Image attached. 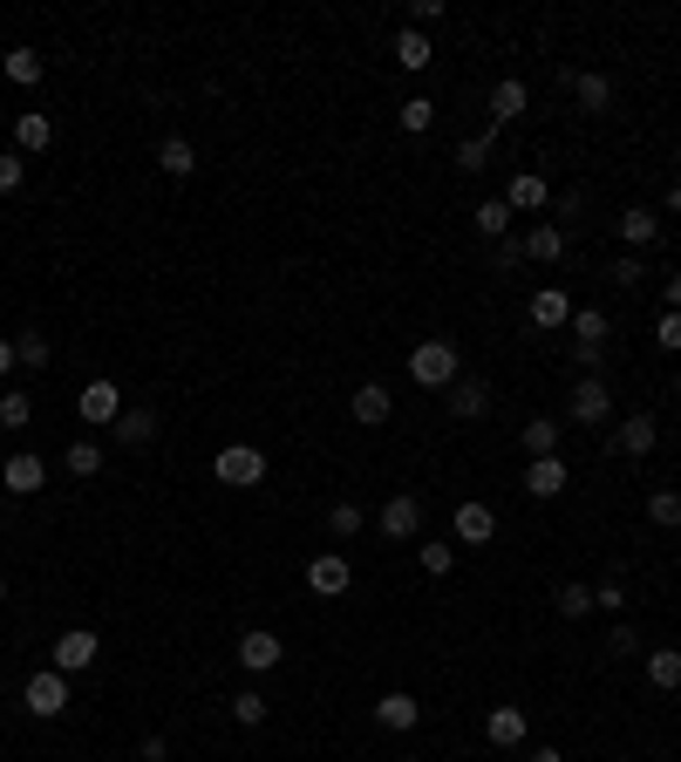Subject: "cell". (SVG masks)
Listing matches in <instances>:
<instances>
[{"mask_svg":"<svg viewBox=\"0 0 681 762\" xmlns=\"http://www.w3.org/2000/svg\"><path fill=\"white\" fill-rule=\"evenodd\" d=\"M525 491H532V497H559V491H566V456H532Z\"/></svg>","mask_w":681,"mask_h":762,"instance_id":"ac0fdd59","label":"cell"},{"mask_svg":"<svg viewBox=\"0 0 681 762\" xmlns=\"http://www.w3.org/2000/svg\"><path fill=\"white\" fill-rule=\"evenodd\" d=\"M607 416H614V389H607V381H600V374H587V381H579V389H572V422L600 429Z\"/></svg>","mask_w":681,"mask_h":762,"instance_id":"9c48e42d","label":"cell"},{"mask_svg":"<svg viewBox=\"0 0 681 762\" xmlns=\"http://www.w3.org/2000/svg\"><path fill=\"white\" fill-rule=\"evenodd\" d=\"M525 103H532V89L518 82V75H504V82L491 89V116L497 123H512V116H525Z\"/></svg>","mask_w":681,"mask_h":762,"instance_id":"cb8c5ba5","label":"cell"},{"mask_svg":"<svg viewBox=\"0 0 681 762\" xmlns=\"http://www.w3.org/2000/svg\"><path fill=\"white\" fill-rule=\"evenodd\" d=\"M512 218H518V212L504 205V198H484V205H477V239H491V245L512 239Z\"/></svg>","mask_w":681,"mask_h":762,"instance_id":"603a6c76","label":"cell"},{"mask_svg":"<svg viewBox=\"0 0 681 762\" xmlns=\"http://www.w3.org/2000/svg\"><path fill=\"white\" fill-rule=\"evenodd\" d=\"M668 212H674V218H681V185H668Z\"/></svg>","mask_w":681,"mask_h":762,"instance_id":"db71d44e","label":"cell"},{"mask_svg":"<svg viewBox=\"0 0 681 762\" xmlns=\"http://www.w3.org/2000/svg\"><path fill=\"white\" fill-rule=\"evenodd\" d=\"M416 558H423V572H430V579H450V566H457V545L443 538V545H423Z\"/></svg>","mask_w":681,"mask_h":762,"instance_id":"60d3db41","label":"cell"},{"mask_svg":"<svg viewBox=\"0 0 681 762\" xmlns=\"http://www.w3.org/2000/svg\"><path fill=\"white\" fill-rule=\"evenodd\" d=\"M409 762H416V755H409Z\"/></svg>","mask_w":681,"mask_h":762,"instance_id":"6f0895ef","label":"cell"},{"mask_svg":"<svg viewBox=\"0 0 681 762\" xmlns=\"http://www.w3.org/2000/svg\"><path fill=\"white\" fill-rule=\"evenodd\" d=\"M484 735H491L497 749H518L525 735H532V722H525V708H491V715H484Z\"/></svg>","mask_w":681,"mask_h":762,"instance_id":"e0dca14e","label":"cell"},{"mask_svg":"<svg viewBox=\"0 0 681 762\" xmlns=\"http://www.w3.org/2000/svg\"><path fill=\"white\" fill-rule=\"evenodd\" d=\"M157 170H164V177H191V170H198V150H191L185 137H164V143H157Z\"/></svg>","mask_w":681,"mask_h":762,"instance_id":"83f0119b","label":"cell"},{"mask_svg":"<svg viewBox=\"0 0 681 762\" xmlns=\"http://www.w3.org/2000/svg\"><path fill=\"white\" fill-rule=\"evenodd\" d=\"M518 259H525V239H497L491 245V272H512Z\"/></svg>","mask_w":681,"mask_h":762,"instance_id":"ee69618b","label":"cell"},{"mask_svg":"<svg viewBox=\"0 0 681 762\" xmlns=\"http://www.w3.org/2000/svg\"><path fill=\"white\" fill-rule=\"evenodd\" d=\"M395 123H402L409 137H423V130L437 123V103H430V96H409V103H395Z\"/></svg>","mask_w":681,"mask_h":762,"instance_id":"4dcf8cb0","label":"cell"},{"mask_svg":"<svg viewBox=\"0 0 681 762\" xmlns=\"http://www.w3.org/2000/svg\"><path fill=\"white\" fill-rule=\"evenodd\" d=\"M614 443H620V456H647L654 443H661V429H654V416H627L614 429Z\"/></svg>","mask_w":681,"mask_h":762,"instance_id":"ffe728a7","label":"cell"},{"mask_svg":"<svg viewBox=\"0 0 681 762\" xmlns=\"http://www.w3.org/2000/svg\"><path fill=\"white\" fill-rule=\"evenodd\" d=\"M307 586H314L320 599H341L348 586H355V566H348V558H341V551H320V558H314V566H307Z\"/></svg>","mask_w":681,"mask_h":762,"instance_id":"30bf717a","label":"cell"},{"mask_svg":"<svg viewBox=\"0 0 681 762\" xmlns=\"http://www.w3.org/2000/svg\"><path fill=\"white\" fill-rule=\"evenodd\" d=\"M552 606H559V620H587V613H593V586H579V579H566V586H559V599H552Z\"/></svg>","mask_w":681,"mask_h":762,"instance_id":"e575fe53","label":"cell"},{"mask_svg":"<svg viewBox=\"0 0 681 762\" xmlns=\"http://www.w3.org/2000/svg\"><path fill=\"white\" fill-rule=\"evenodd\" d=\"M362 524H368V511H362V504H348V497L335 504V511H327V531H335V538H355Z\"/></svg>","mask_w":681,"mask_h":762,"instance_id":"f35d334b","label":"cell"},{"mask_svg":"<svg viewBox=\"0 0 681 762\" xmlns=\"http://www.w3.org/2000/svg\"><path fill=\"white\" fill-rule=\"evenodd\" d=\"M525 449H532V456H559V422L532 416V422H525Z\"/></svg>","mask_w":681,"mask_h":762,"instance_id":"836d02e7","label":"cell"},{"mask_svg":"<svg viewBox=\"0 0 681 762\" xmlns=\"http://www.w3.org/2000/svg\"><path fill=\"white\" fill-rule=\"evenodd\" d=\"M654 341H661L668 354H681V307H661V320H654Z\"/></svg>","mask_w":681,"mask_h":762,"instance_id":"7bdbcfd3","label":"cell"},{"mask_svg":"<svg viewBox=\"0 0 681 762\" xmlns=\"http://www.w3.org/2000/svg\"><path fill=\"white\" fill-rule=\"evenodd\" d=\"M504 205H512V212H545L552 205V185H545L539 170H518L512 185H504Z\"/></svg>","mask_w":681,"mask_h":762,"instance_id":"5bb4252c","label":"cell"},{"mask_svg":"<svg viewBox=\"0 0 681 762\" xmlns=\"http://www.w3.org/2000/svg\"><path fill=\"white\" fill-rule=\"evenodd\" d=\"M0 606H8V579H0Z\"/></svg>","mask_w":681,"mask_h":762,"instance_id":"11a10c76","label":"cell"},{"mask_svg":"<svg viewBox=\"0 0 681 762\" xmlns=\"http://www.w3.org/2000/svg\"><path fill=\"white\" fill-rule=\"evenodd\" d=\"M674 395H681V374H674Z\"/></svg>","mask_w":681,"mask_h":762,"instance_id":"9f6ffc18","label":"cell"},{"mask_svg":"<svg viewBox=\"0 0 681 762\" xmlns=\"http://www.w3.org/2000/svg\"><path fill=\"white\" fill-rule=\"evenodd\" d=\"M0 484H8L14 497H35L48 484V463H41L35 449H14V456H0Z\"/></svg>","mask_w":681,"mask_h":762,"instance_id":"8992f818","label":"cell"},{"mask_svg":"<svg viewBox=\"0 0 681 762\" xmlns=\"http://www.w3.org/2000/svg\"><path fill=\"white\" fill-rule=\"evenodd\" d=\"M232 722H239V728H260V722H266V695H260V688H239V695H232Z\"/></svg>","mask_w":681,"mask_h":762,"instance_id":"74e56055","label":"cell"},{"mask_svg":"<svg viewBox=\"0 0 681 762\" xmlns=\"http://www.w3.org/2000/svg\"><path fill=\"white\" fill-rule=\"evenodd\" d=\"M96 470H103V443L75 436V443H68V477H96Z\"/></svg>","mask_w":681,"mask_h":762,"instance_id":"d590c367","label":"cell"},{"mask_svg":"<svg viewBox=\"0 0 681 762\" xmlns=\"http://www.w3.org/2000/svg\"><path fill=\"white\" fill-rule=\"evenodd\" d=\"M572 96H579V110H587V116H600V110H607L614 103V82H607V75H572Z\"/></svg>","mask_w":681,"mask_h":762,"instance_id":"4316f807","label":"cell"},{"mask_svg":"<svg viewBox=\"0 0 681 762\" xmlns=\"http://www.w3.org/2000/svg\"><path fill=\"white\" fill-rule=\"evenodd\" d=\"M614 279H620V287H641V279H647V266L634 259V252H627V259H614Z\"/></svg>","mask_w":681,"mask_h":762,"instance_id":"7dc6e473","label":"cell"},{"mask_svg":"<svg viewBox=\"0 0 681 762\" xmlns=\"http://www.w3.org/2000/svg\"><path fill=\"white\" fill-rule=\"evenodd\" d=\"M21 177H28V164H21L14 150H0V198H8V191H21Z\"/></svg>","mask_w":681,"mask_h":762,"instance_id":"f6af8a7d","label":"cell"},{"mask_svg":"<svg viewBox=\"0 0 681 762\" xmlns=\"http://www.w3.org/2000/svg\"><path fill=\"white\" fill-rule=\"evenodd\" d=\"M21 708H28L35 722H55V715H68V674H55V668L28 674V688H21Z\"/></svg>","mask_w":681,"mask_h":762,"instance_id":"7a4b0ae2","label":"cell"},{"mask_svg":"<svg viewBox=\"0 0 681 762\" xmlns=\"http://www.w3.org/2000/svg\"><path fill=\"white\" fill-rule=\"evenodd\" d=\"M525 259H566V225H532V232H525Z\"/></svg>","mask_w":681,"mask_h":762,"instance_id":"7402d4cb","label":"cell"},{"mask_svg":"<svg viewBox=\"0 0 681 762\" xmlns=\"http://www.w3.org/2000/svg\"><path fill=\"white\" fill-rule=\"evenodd\" d=\"M647 681H654L661 695H674V688H681V653H674V647H654V653H647Z\"/></svg>","mask_w":681,"mask_h":762,"instance_id":"f1b7e54d","label":"cell"},{"mask_svg":"<svg viewBox=\"0 0 681 762\" xmlns=\"http://www.w3.org/2000/svg\"><path fill=\"white\" fill-rule=\"evenodd\" d=\"M593 606H600V613H620V606H627V593H620V579H607V586H593Z\"/></svg>","mask_w":681,"mask_h":762,"instance_id":"bcb514c9","label":"cell"},{"mask_svg":"<svg viewBox=\"0 0 681 762\" xmlns=\"http://www.w3.org/2000/svg\"><path fill=\"white\" fill-rule=\"evenodd\" d=\"M647 518L674 531V524H681V491H647Z\"/></svg>","mask_w":681,"mask_h":762,"instance_id":"ab89813d","label":"cell"},{"mask_svg":"<svg viewBox=\"0 0 681 762\" xmlns=\"http://www.w3.org/2000/svg\"><path fill=\"white\" fill-rule=\"evenodd\" d=\"M525 762H566L559 749H532V755H525Z\"/></svg>","mask_w":681,"mask_h":762,"instance_id":"816d5d0a","label":"cell"},{"mask_svg":"<svg viewBox=\"0 0 681 762\" xmlns=\"http://www.w3.org/2000/svg\"><path fill=\"white\" fill-rule=\"evenodd\" d=\"M14 374V341H0V381Z\"/></svg>","mask_w":681,"mask_h":762,"instance_id":"f907efd6","label":"cell"},{"mask_svg":"<svg viewBox=\"0 0 681 762\" xmlns=\"http://www.w3.org/2000/svg\"><path fill=\"white\" fill-rule=\"evenodd\" d=\"M14 361L21 368H48V334H41V327H21V334H14Z\"/></svg>","mask_w":681,"mask_h":762,"instance_id":"d6a6232c","label":"cell"},{"mask_svg":"<svg viewBox=\"0 0 681 762\" xmlns=\"http://www.w3.org/2000/svg\"><path fill=\"white\" fill-rule=\"evenodd\" d=\"M607 334L614 327H607L600 307H572V347H607Z\"/></svg>","mask_w":681,"mask_h":762,"instance_id":"484cf974","label":"cell"},{"mask_svg":"<svg viewBox=\"0 0 681 762\" xmlns=\"http://www.w3.org/2000/svg\"><path fill=\"white\" fill-rule=\"evenodd\" d=\"M654 232H661V225H654V212H641V205L620 212V239H627V245H654Z\"/></svg>","mask_w":681,"mask_h":762,"instance_id":"8d00e7d4","label":"cell"},{"mask_svg":"<svg viewBox=\"0 0 681 762\" xmlns=\"http://www.w3.org/2000/svg\"><path fill=\"white\" fill-rule=\"evenodd\" d=\"M375 722H382L389 735H409V728L423 722V701H416V695H402V688H395V695H382V701H375Z\"/></svg>","mask_w":681,"mask_h":762,"instance_id":"4fadbf2b","label":"cell"},{"mask_svg":"<svg viewBox=\"0 0 681 762\" xmlns=\"http://www.w3.org/2000/svg\"><path fill=\"white\" fill-rule=\"evenodd\" d=\"M484 409H491V381H477V374L450 381V416H457V422H477Z\"/></svg>","mask_w":681,"mask_h":762,"instance_id":"8fae6325","label":"cell"},{"mask_svg":"<svg viewBox=\"0 0 681 762\" xmlns=\"http://www.w3.org/2000/svg\"><path fill=\"white\" fill-rule=\"evenodd\" d=\"M28 422H35L28 389H0V429H28Z\"/></svg>","mask_w":681,"mask_h":762,"instance_id":"f546056e","label":"cell"},{"mask_svg":"<svg viewBox=\"0 0 681 762\" xmlns=\"http://www.w3.org/2000/svg\"><path fill=\"white\" fill-rule=\"evenodd\" d=\"M48 143H55V123H48L41 110H21L14 116V150H21V157H35V150H48Z\"/></svg>","mask_w":681,"mask_h":762,"instance_id":"2e32d148","label":"cell"},{"mask_svg":"<svg viewBox=\"0 0 681 762\" xmlns=\"http://www.w3.org/2000/svg\"><path fill=\"white\" fill-rule=\"evenodd\" d=\"M212 477H218V484H232V491H245V484H260V477H266V456L252 443H225L212 456Z\"/></svg>","mask_w":681,"mask_h":762,"instance_id":"3957f363","label":"cell"},{"mask_svg":"<svg viewBox=\"0 0 681 762\" xmlns=\"http://www.w3.org/2000/svg\"><path fill=\"white\" fill-rule=\"evenodd\" d=\"M110 429H116V436L130 443V449H150V443H157V409H123Z\"/></svg>","mask_w":681,"mask_h":762,"instance_id":"d6986e66","label":"cell"},{"mask_svg":"<svg viewBox=\"0 0 681 762\" xmlns=\"http://www.w3.org/2000/svg\"><path fill=\"white\" fill-rule=\"evenodd\" d=\"M532 327H572V300L559 287H539L532 293Z\"/></svg>","mask_w":681,"mask_h":762,"instance_id":"44dd1931","label":"cell"},{"mask_svg":"<svg viewBox=\"0 0 681 762\" xmlns=\"http://www.w3.org/2000/svg\"><path fill=\"white\" fill-rule=\"evenodd\" d=\"M96 653H103V647H96V633H89V626H68L48 660H55V674H89V668H96Z\"/></svg>","mask_w":681,"mask_h":762,"instance_id":"5b68a950","label":"cell"},{"mask_svg":"<svg viewBox=\"0 0 681 762\" xmlns=\"http://www.w3.org/2000/svg\"><path fill=\"white\" fill-rule=\"evenodd\" d=\"M614 653H641V633L634 626H614Z\"/></svg>","mask_w":681,"mask_h":762,"instance_id":"681fc988","label":"cell"},{"mask_svg":"<svg viewBox=\"0 0 681 762\" xmlns=\"http://www.w3.org/2000/svg\"><path fill=\"white\" fill-rule=\"evenodd\" d=\"M668 307H681V272H674V279H668Z\"/></svg>","mask_w":681,"mask_h":762,"instance_id":"f5cc1de1","label":"cell"},{"mask_svg":"<svg viewBox=\"0 0 681 762\" xmlns=\"http://www.w3.org/2000/svg\"><path fill=\"white\" fill-rule=\"evenodd\" d=\"M572 361L587 368V374H600V361H607V347H572Z\"/></svg>","mask_w":681,"mask_h":762,"instance_id":"c3c4849f","label":"cell"},{"mask_svg":"<svg viewBox=\"0 0 681 762\" xmlns=\"http://www.w3.org/2000/svg\"><path fill=\"white\" fill-rule=\"evenodd\" d=\"M484 164H491V130H484V137H464V143H457V170H484Z\"/></svg>","mask_w":681,"mask_h":762,"instance_id":"b9f144b4","label":"cell"},{"mask_svg":"<svg viewBox=\"0 0 681 762\" xmlns=\"http://www.w3.org/2000/svg\"><path fill=\"white\" fill-rule=\"evenodd\" d=\"M450 531H457V545H491L497 518H491V504H457V518H450Z\"/></svg>","mask_w":681,"mask_h":762,"instance_id":"9a60e30c","label":"cell"},{"mask_svg":"<svg viewBox=\"0 0 681 762\" xmlns=\"http://www.w3.org/2000/svg\"><path fill=\"white\" fill-rule=\"evenodd\" d=\"M409 381L416 389H450L457 381V341H423L409 354Z\"/></svg>","mask_w":681,"mask_h":762,"instance_id":"6da1fadb","label":"cell"},{"mask_svg":"<svg viewBox=\"0 0 681 762\" xmlns=\"http://www.w3.org/2000/svg\"><path fill=\"white\" fill-rule=\"evenodd\" d=\"M239 668L245 674H273V668H280V660H287V647H280V633H266V626H252V633H239Z\"/></svg>","mask_w":681,"mask_h":762,"instance_id":"277c9868","label":"cell"},{"mask_svg":"<svg viewBox=\"0 0 681 762\" xmlns=\"http://www.w3.org/2000/svg\"><path fill=\"white\" fill-rule=\"evenodd\" d=\"M75 409H83V422H89V429H103V422H116V416H123V389H116V381H83Z\"/></svg>","mask_w":681,"mask_h":762,"instance_id":"52a82bcc","label":"cell"},{"mask_svg":"<svg viewBox=\"0 0 681 762\" xmlns=\"http://www.w3.org/2000/svg\"><path fill=\"white\" fill-rule=\"evenodd\" d=\"M395 62L409 68V75H423V68H430V41H423L416 28H402V35H395Z\"/></svg>","mask_w":681,"mask_h":762,"instance_id":"1f68e13d","label":"cell"},{"mask_svg":"<svg viewBox=\"0 0 681 762\" xmlns=\"http://www.w3.org/2000/svg\"><path fill=\"white\" fill-rule=\"evenodd\" d=\"M389 416H395L389 381H362V389H355V422H362V429H382Z\"/></svg>","mask_w":681,"mask_h":762,"instance_id":"7c38bea8","label":"cell"},{"mask_svg":"<svg viewBox=\"0 0 681 762\" xmlns=\"http://www.w3.org/2000/svg\"><path fill=\"white\" fill-rule=\"evenodd\" d=\"M375 524H382L389 538H416V531H423V497L416 491H395L382 511H375Z\"/></svg>","mask_w":681,"mask_h":762,"instance_id":"ba28073f","label":"cell"},{"mask_svg":"<svg viewBox=\"0 0 681 762\" xmlns=\"http://www.w3.org/2000/svg\"><path fill=\"white\" fill-rule=\"evenodd\" d=\"M41 68H48V62L35 55V48H14V55H0V75H8L14 89H35V82H41Z\"/></svg>","mask_w":681,"mask_h":762,"instance_id":"d4e9b609","label":"cell"}]
</instances>
